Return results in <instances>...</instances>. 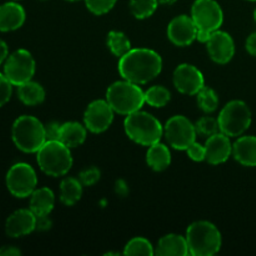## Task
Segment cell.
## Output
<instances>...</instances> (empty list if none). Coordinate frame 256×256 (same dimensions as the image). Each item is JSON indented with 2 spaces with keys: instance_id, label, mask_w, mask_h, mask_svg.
Instances as JSON below:
<instances>
[{
  "instance_id": "cell-4",
  "label": "cell",
  "mask_w": 256,
  "mask_h": 256,
  "mask_svg": "<svg viewBox=\"0 0 256 256\" xmlns=\"http://www.w3.org/2000/svg\"><path fill=\"white\" fill-rule=\"evenodd\" d=\"M106 102L115 112L128 116L142 109L145 104V92L138 84L122 80L110 85L106 92Z\"/></svg>"
},
{
  "instance_id": "cell-10",
  "label": "cell",
  "mask_w": 256,
  "mask_h": 256,
  "mask_svg": "<svg viewBox=\"0 0 256 256\" xmlns=\"http://www.w3.org/2000/svg\"><path fill=\"white\" fill-rule=\"evenodd\" d=\"M35 60L28 50L20 49L6 59L4 66L5 76L14 86H20L30 82L35 74Z\"/></svg>"
},
{
  "instance_id": "cell-35",
  "label": "cell",
  "mask_w": 256,
  "mask_h": 256,
  "mask_svg": "<svg viewBox=\"0 0 256 256\" xmlns=\"http://www.w3.org/2000/svg\"><path fill=\"white\" fill-rule=\"evenodd\" d=\"M188 155L192 160L194 162H204L205 156H206V150H205V146L200 145L199 142H194L189 148L186 149Z\"/></svg>"
},
{
  "instance_id": "cell-26",
  "label": "cell",
  "mask_w": 256,
  "mask_h": 256,
  "mask_svg": "<svg viewBox=\"0 0 256 256\" xmlns=\"http://www.w3.org/2000/svg\"><path fill=\"white\" fill-rule=\"evenodd\" d=\"M108 46L115 56L122 58L132 50V42L124 32H110L108 35Z\"/></svg>"
},
{
  "instance_id": "cell-5",
  "label": "cell",
  "mask_w": 256,
  "mask_h": 256,
  "mask_svg": "<svg viewBox=\"0 0 256 256\" xmlns=\"http://www.w3.org/2000/svg\"><path fill=\"white\" fill-rule=\"evenodd\" d=\"M12 142L22 152L28 154L38 152L46 142L45 126L34 116L24 115L18 118L12 125Z\"/></svg>"
},
{
  "instance_id": "cell-13",
  "label": "cell",
  "mask_w": 256,
  "mask_h": 256,
  "mask_svg": "<svg viewBox=\"0 0 256 256\" xmlns=\"http://www.w3.org/2000/svg\"><path fill=\"white\" fill-rule=\"evenodd\" d=\"M174 85L182 94L198 95L205 86L202 72L196 66L190 64H182L174 72Z\"/></svg>"
},
{
  "instance_id": "cell-20",
  "label": "cell",
  "mask_w": 256,
  "mask_h": 256,
  "mask_svg": "<svg viewBox=\"0 0 256 256\" xmlns=\"http://www.w3.org/2000/svg\"><path fill=\"white\" fill-rule=\"evenodd\" d=\"M236 162L244 166H256V136H242L232 145Z\"/></svg>"
},
{
  "instance_id": "cell-42",
  "label": "cell",
  "mask_w": 256,
  "mask_h": 256,
  "mask_svg": "<svg viewBox=\"0 0 256 256\" xmlns=\"http://www.w3.org/2000/svg\"><path fill=\"white\" fill-rule=\"evenodd\" d=\"M66 2H80V0H66Z\"/></svg>"
},
{
  "instance_id": "cell-33",
  "label": "cell",
  "mask_w": 256,
  "mask_h": 256,
  "mask_svg": "<svg viewBox=\"0 0 256 256\" xmlns=\"http://www.w3.org/2000/svg\"><path fill=\"white\" fill-rule=\"evenodd\" d=\"M79 180L82 186H92L100 180V170L98 168H89L80 172Z\"/></svg>"
},
{
  "instance_id": "cell-17",
  "label": "cell",
  "mask_w": 256,
  "mask_h": 256,
  "mask_svg": "<svg viewBox=\"0 0 256 256\" xmlns=\"http://www.w3.org/2000/svg\"><path fill=\"white\" fill-rule=\"evenodd\" d=\"M205 150H206L205 160L212 165H220L229 160L230 155L232 154V145L230 138L220 132L212 135L206 140Z\"/></svg>"
},
{
  "instance_id": "cell-18",
  "label": "cell",
  "mask_w": 256,
  "mask_h": 256,
  "mask_svg": "<svg viewBox=\"0 0 256 256\" xmlns=\"http://www.w3.org/2000/svg\"><path fill=\"white\" fill-rule=\"evenodd\" d=\"M26 14L18 2H5L0 5V32H8L20 29L24 25Z\"/></svg>"
},
{
  "instance_id": "cell-40",
  "label": "cell",
  "mask_w": 256,
  "mask_h": 256,
  "mask_svg": "<svg viewBox=\"0 0 256 256\" xmlns=\"http://www.w3.org/2000/svg\"><path fill=\"white\" fill-rule=\"evenodd\" d=\"M8 54H9V48L4 40L0 39V65L8 59Z\"/></svg>"
},
{
  "instance_id": "cell-8",
  "label": "cell",
  "mask_w": 256,
  "mask_h": 256,
  "mask_svg": "<svg viewBox=\"0 0 256 256\" xmlns=\"http://www.w3.org/2000/svg\"><path fill=\"white\" fill-rule=\"evenodd\" d=\"M220 132L229 138L244 134L252 125V112L242 100H234L224 106L219 115Z\"/></svg>"
},
{
  "instance_id": "cell-28",
  "label": "cell",
  "mask_w": 256,
  "mask_h": 256,
  "mask_svg": "<svg viewBox=\"0 0 256 256\" xmlns=\"http://www.w3.org/2000/svg\"><path fill=\"white\" fill-rule=\"evenodd\" d=\"M170 99H172V94L165 86L156 85L145 92V102L152 108L166 106Z\"/></svg>"
},
{
  "instance_id": "cell-3",
  "label": "cell",
  "mask_w": 256,
  "mask_h": 256,
  "mask_svg": "<svg viewBox=\"0 0 256 256\" xmlns=\"http://www.w3.org/2000/svg\"><path fill=\"white\" fill-rule=\"evenodd\" d=\"M186 242L190 255L212 256L222 249V232L212 222H196L188 228Z\"/></svg>"
},
{
  "instance_id": "cell-43",
  "label": "cell",
  "mask_w": 256,
  "mask_h": 256,
  "mask_svg": "<svg viewBox=\"0 0 256 256\" xmlns=\"http://www.w3.org/2000/svg\"><path fill=\"white\" fill-rule=\"evenodd\" d=\"M254 18H255V22H256V9H255V12H254Z\"/></svg>"
},
{
  "instance_id": "cell-24",
  "label": "cell",
  "mask_w": 256,
  "mask_h": 256,
  "mask_svg": "<svg viewBox=\"0 0 256 256\" xmlns=\"http://www.w3.org/2000/svg\"><path fill=\"white\" fill-rule=\"evenodd\" d=\"M18 96L28 106H35L45 100V90L40 84L35 82H28L18 86Z\"/></svg>"
},
{
  "instance_id": "cell-27",
  "label": "cell",
  "mask_w": 256,
  "mask_h": 256,
  "mask_svg": "<svg viewBox=\"0 0 256 256\" xmlns=\"http://www.w3.org/2000/svg\"><path fill=\"white\" fill-rule=\"evenodd\" d=\"M159 2L158 0H130V12L136 19L142 20L152 16L156 12Z\"/></svg>"
},
{
  "instance_id": "cell-37",
  "label": "cell",
  "mask_w": 256,
  "mask_h": 256,
  "mask_svg": "<svg viewBox=\"0 0 256 256\" xmlns=\"http://www.w3.org/2000/svg\"><path fill=\"white\" fill-rule=\"evenodd\" d=\"M52 228V222L49 219V215L48 216H38L36 218V229L38 230H49Z\"/></svg>"
},
{
  "instance_id": "cell-12",
  "label": "cell",
  "mask_w": 256,
  "mask_h": 256,
  "mask_svg": "<svg viewBox=\"0 0 256 256\" xmlns=\"http://www.w3.org/2000/svg\"><path fill=\"white\" fill-rule=\"evenodd\" d=\"M114 112L106 100H95L88 106L84 114L85 126L94 134L106 132L114 122Z\"/></svg>"
},
{
  "instance_id": "cell-38",
  "label": "cell",
  "mask_w": 256,
  "mask_h": 256,
  "mask_svg": "<svg viewBox=\"0 0 256 256\" xmlns=\"http://www.w3.org/2000/svg\"><path fill=\"white\" fill-rule=\"evenodd\" d=\"M246 50L252 56H256V32L252 34L246 40Z\"/></svg>"
},
{
  "instance_id": "cell-15",
  "label": "cell",
  "mask_w": 256,
  "mask_h": 256,
  "mask_svg": "<svg viewBox=\"0 0 256 256\" xmlns=\"http://www.w3.org/2000/svg\"><path fill=\"white\" fill-rule=\"evenodd\" d=\"M210 58L218 64H228L235 55V42L228 32L216 30L206 42Z\"/></svg>"
},
{
  "instance_id": "cell-29",
  "label": "cell",
  "mask_w": 256,
  "mask_h": 256,
  "mask_svg": "<svg viewBox=\"0 0 256 256\" xmlns=\"http://www.w3.org/2000/svg\"><path fill=\"white\" fill-rule=\"evenodd\" d=\"M198 105L206 114H212L219 106V96L212 88L204 86L198 92Z\"/></svg>"
},
{
  "instance_id": "cell-44",
  "label": "cell",
  "mask_w": 256,
  "mask_h": 256,
  "mask_svg": "<svg viewBox=\"0 0 256 256\" xmlns=\"http://www.w3.org/2000/svg\"><path fill=\"white\" fill-rule=\"evenodd\" d=\"M248 2H256V0H248Z\"/></svg>"
},
{
  "instance_id": "cell-19",
  "label": "cell",
  "mask_w": 256,
  "mask_h": 256,
  "mask_svg": "<svg viewBox=\"0 0 256 256\" xmlns=\"http://www.w3.org/2000/svg\"><path fill=\"white\" fill-rule=\"evenodd\" d=\"M190 254L186 238L176 234H169L158 242L155 255L159 256H188Z\"/></svg>"
},
{
  "instance_id": "cell-34",
  "label": "cell",
  "mask_w": 256,
  "mask_h": 256,
  "mask_svg": "<svg viewBox=\"0 0 256 256\" xmlns=\"http://www.w3.org/2000/svg\"><path fill=\"white\" fill-rule=\"evenodd\" d=\"M12 86L14 85L9 82L5 74L0 72V108L4 106L12 98Z\"/></svg>"
},
{
  "instance_id": "cell-39",
  "label": "cell",
  "mask_w": 256,
  "mask_h": 256,
  "mask_svg": "<svg viewBox=\"0 0 256 256\" xmlns=\"http://www.w3.org/2000/svg\"><path fill=\"white\" fill-rule=\"evenodd\" d=\"M0 255L2 256H19V255H22V252L14 246H4L0 249Z\"/></svg>"
},
{
  "instance_id": "cell-16",
  "label": "cell",
  "mask_w": 256,
  "mask_h": 256,
  "mask_svg": "<svg viewBox=\"0 0 256 256\" xmlns=\"http://www.w3.org/2000/svg\"><path fill=\"white\" fill-rule=\"evenodd\" d=\"M36 230V215L32 210L22 209L10 215L5 224V232L10 238H22Z\"/></svg>"
},
{
  "instance_id": "cell-14",
  "label": "cell",
  "mask_w": 256,
  "mask_h": 256,
  "mask_svg": "<svg viewBox=\"0 0 256 256\" xmlns=\"http://www.w3.org/2000/svg\"><path fill=\"white\" fill-rule=\"evenodd\" d=\"M168 36L170 42L176 46H188L198 39V28L192 18L180 15L168 26Z\"/></svg>"
},
{
  "instance_id": "cell-1",
  "label": "cell",
  "mask_w": 256,
  "mask_h": 256,
  "mask_svg": "<svg viewBox=\"0 0 256 256\" xmlns=\"http://www.w3.org/2000/svg\"><path fill=\"white\" fill-rule=\"evenodd\" d=\"M162 70V59L150 49H132L120 58L119 72L122 79L142 85L152 82Z\"/></svg>"
},
{
  "instance_id": "cell-36",
  "label": "cell",
  "mask_w": 256,
  "mask_h": 256,
  "mask_svg": "<svg viewBox=\"0 0 256 256\" xmlns=\"http://www.w3.org/2000/svg\"><path fill=\"white\" fill-rule=\"evenodd\" d=\"M60 126L62 125L58 124V122H52L48 126H45V132H46V142L48 140H59V134H60Z\"/></svg>"
},
{
  "instance_id": "cell-11",
  "label": "cell",
  "mask_w": 256,
  "mask_h": 256,
  "mask_svg": "<svg viewBox=\"0 0 256 256\" xmlns=\"http://www.w3.org/2000/svg\"><path fill=\"white\" fill-rule=\"evenodd\" d=\"M168 142L176 150H186L196 139V128L182 115L172 116L164 126Z\"/></svg>"
},
{
  "instance_id": "cell-2",
  "label": "cell",
  "mask_w": 256,
  "mask_h": 256,
  "mask_svg": "<svg viewBox=\"0 0 256 256\" xmlns=\"http://www.w3.org/2000/svg\"><path fill=\"white\" fill-rule=\"evenodd\" d=\"M125 132L136 144L142 146H152L162 140L164 128L162 122L145 112H135L128 115L124 122Z\"/></svg>"
},
{
  "instance_id": "cell-31",
  "label": "cell",
  "mask_w": 256,
  "mask_h": 256,
  "mask_svg": "<svg viewBox=\"0 0 256 256\" xmlns=\"http://www.w3.org/2000/svg\"><path fill=\"white\" fill-rule=\"evenodd\" d=\"M198 134L202 135V136L210 138L212 135L218 134L220 132L219 120L214 119L212 116H204L195 124Z\"/></svg>"
},
{
  "instance_id": "cell-23",
  "label": "cell",
  "mask_w": 256,
  "mask_h": 256,
  "mask_svg": "<svg viewBox=\"0 0 256 256\" xmlns=\"http://www.w3.org/2000/svg\"><path fill=\"white\" fill-rule=\"evenodd\" d=\"M146 162L155 172H164L172 164V152L166 145L162 142L152 145L148 150Z\"/></svg>"
},
{
  "instance_id": "cell-25",
  "label": "cell",
  "mask_w": 256,
  "mask_h": 256,
  "mask_svg": "<svg viewBox=\"0 0 256 256\" xmlns=\"http://www.w3.org/2000/svg\"><path fill=\"white\" fill-rule=\"evenodd\" d=\"M60 200L66 206L76 204L82 196V184L75 178H65L60 184Z\"/></svg>"
},
{
  "instance_id": "cell-21",
  "label": "cell",
  "mask_w": 256,
  "mask_h": 256,
  "mask_svg": "<svg viewBox=\"0 0 256 256\" xmlns=\"http://www.w3.org/2000/svg\"><path fill=\"white\" fill-rule=\"evenodd\" d=\"M55 206V195L49 188L35 189L30 198V210L38 216H48Z\"/></svg>"
},
{
  "instance_id": "cell-41",
  "label": "cell",
  "mask_w": 256,
  "mask_h": 256,
  "mask_svg": "<svg viewBox=\"0 0 256 256\" xmlns=\"http://www.w3.org/2000/svg\"><path fill=\"white\" fill-rule=\"evenodd\" d=\"M158 2H159V4H162V5H172L175 4L178 0H158Z\"/></svg>"
},
{
  "instance_id": "cell-6",
  "label": "cell",
  "mask_w": 256,
  "mask_h": 256,
  "mask_svg": "<svg viewBox=\"0 0 256 256\" xmlns=\"http://www.w3.org/2000/svg\"><path fill=\"white\" fill-rule=\"evenodd\" d=\"M38 164L49 176H64L72 166L70 149L59 140H48L38 152Z\"/></svg>"
},
{
  "instance_id": "cell-32",
  "label": "cell",
  "mask_w": 256,
  "mask_h": 256,
  "mask_svg": "<svg viewBox=\"0 0 256 256\" xmlns=\"http://www.w3.org/2000/svg\"><path fill=\"white\" fill-rule=\"evenodd\" d=\"M116 2L118 0H85V4L92 14L104 15L112 10Z\"/></svg>"
},
{
  "instance_id": "cell-7",
  "label": "cell",
  "mask_w": 256,
  "mask_h": 256,
  "mask_svg": "<svg viewBox=\"0 0 256 256\" xmlns=\"http://www.w3.org/2000/svg\"><path fill=\"white\" fill-rule=\"evenodd\" d=\"M192 18L198 28V40L206 42L210 35L220 29L224 22V12L215 0H195Z\"/></svg>"
},
{
  "instance_id": "cell-30",
  "label": "cell",
  "mask_w": 256,
  "mask_h": 256,
  "mask_svg": "<svg viewBox=\"0 0 256 256\" xmlns=\"http://www.w3.org/2000/svg\"><path fill=\"white\" fill-rule=\"evenodd\" d=\"M125 255H144V256H152L155 255L154 246L149 240L144 238H134L126 244L124 250Z\"/></svg>"
},
{
  "instance_id": "cell-9",
  "label": "cell",
  "mask_w": 256,
  "mask_h": 256,
  "mask_svg": "<svg viewBox=\"0 0 256 256\" xmlns=\"http://www.w3.org/2000/svg\"><path fill=\"white\" fill-rule=\"evenodd\" d=\"M38 185V176L32 166L26 162L12 165L6 175V186L10 194L19 199L32 196Z\"/></svg>"
},
{
  "instance_id": "cell-22",
  "label": "cell",
  "mask_w": 256,
  "mask_h": 256,
  "mask_svg": "<svg viewBox=\"0 0 256 256\" xmlns=\"http://www.w3.org/2000/svg\"><path fill=\"white\" fill-rule=\"evenodd\" d=\"M86 140V126L80 122H65L60 126L59 142H62L69 149L82 145Z\"/></svg>"
}]
</instances>
